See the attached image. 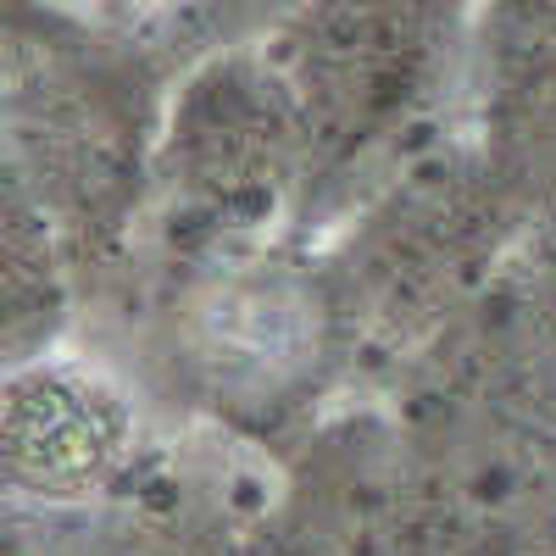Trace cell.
I'll list each match as a JSON object with an SVG mask.
<instances>
[{"mask_svg":"<svg viewBox=\"0 0 556 556\" xmlns=\"http://www.w3.org/2000/svg\"><path fill=\"white\" fill-rule=\"evenodd\" d=\"M445 34V12L424 7L317 12L295 39L290 67H278L301 117L306 173H334L379 151L434 89Z\"/></svg>","mask_w":556,"mask_h":556,"instance_id":"cell-1","label":"cell"},{"mask_svg":"<svg viewBox=\"0 0 556 556\" xmlns=\"http://www.w3.org/2000/svg\"><path fill=\"white\" fill-rule=\"evenodd\" d=\"M173 151L184 178L212 201H251L301 162V117L278 67H217L184 96Z\"/></svg>","mask_w":556,"mask_h":556,"instance_id":"cell-2","label":"cell"},{"mask_svg":"<svg viewBox=\"0 0 556 556\" xmlns=\"http://www.w3.org/2000/svg\"><path fill=\"white\" fill-rule=\"evenodd\" d=\"M128 417L106 384L39 367L0 390V484L28 495H84L123 456Z\"/></svg>","mask_w":556,"mask_h":556,"instance_id":"cell-3","label":"cell"},{"mask_svg":"<svg viewBox=\"0 0 556 556\" xmlns=\"http://www.w3.org/2000/svg\"><path fill=\"white\" fill-rule=\"evenodd\" d=\"M490 101L495 178L523 201L556 195V12L506 23Z\"/></svg>","mask_w":556,"mask_h":556,"instance_id":"cell-4","label":"cell"},{"mask_svg":"<svg viewBox=\"0 0 556 556\" xmlns=\"http://www.w3.org/2000/svg\"><path fill=\"white\" fill-rule=\"evenodd\" d=\"M51 301V267H45L39 240L0 245V323H17Z\"/></svg>","mask_w":556,"mask_h":556,"instance_id":"cell-5","label":"cell"}]
</instances>
